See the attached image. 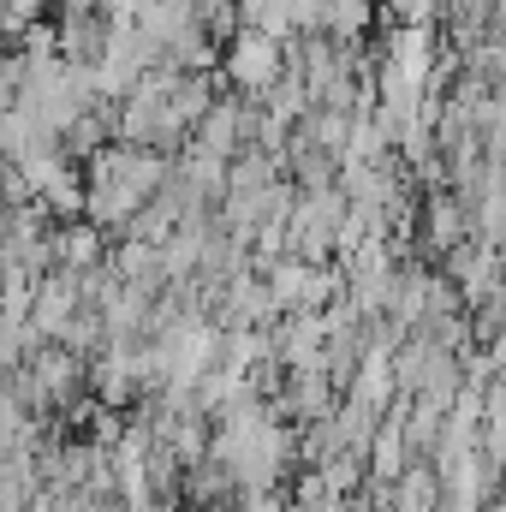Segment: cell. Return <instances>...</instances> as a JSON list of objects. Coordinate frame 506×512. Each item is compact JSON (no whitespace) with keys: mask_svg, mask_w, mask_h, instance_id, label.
<instances>
[{"mask_svg":"<svg viewBox=\"0 0 506 512\" xmlns=\"http://www.w3.org/2000/svg\"><path fill=\"white\" fill-rule=\"evenodd\" d=\"M280 72H286V48H280L268 30L239 24V30L227 36V66H221V78H227L239 96H262Z\"/></svg>","mask_w":506,"mask_h":512,"instance_id":"cell-1","label":"cell"},{"mask_svg":"<svg viewBox=\"0 0 506 512\" xmlns=\"http://www.w3.org/2000/svg\"><path fill=\"white\" fill-rule=\"evenodd\" d=\"M334 399H340V387L328 382L316 364H310V370H286L280 387L268 393L274 417H286V423H316V417H328V411H334Z\"/></svg>","mask_w":506,"mask_h":512,"instance_id":"cell-2","label":"cell"},{"mask_svg":"<svg viewBox=\"0 0 506 512\" xmlns=\"http://www.w3.org/2000/svg\"><path fill=\"white\" fill-rule=\"evenodd\" d=\"M102 48H108V18L102 12H60V24H54V54L66 60V66H96L102 60Z\"/></svg>","mask_w":506,"mask_h":512,"instance_id":"cell-3","label":"cell"},{"mask_svg":"<svg viewBox=\"0 0 506 512\" xmlns=\"http://www.w3.org/2000/svg\"><path fill=\"white\" fill-rule=\"evenodd\" d=\"M370 18H376V0H316V30L340 42H364Z\"/></svg>","mask_w":506,"mask_h":512,"instance_id":"cell-4","label":"cell"},{"mask_svg":"<svg viewBox=\"0 0 506 512\" xmlns=\"http://www.w3.org/2000/svg\"><path fill=\"white\" fill-rule=\"evenodd\" d=\"M274 179H280V155H274V149L245 143V149L227 155V191H262V185H274Z\"/></svg>","mask_w":506,"mask_h":512,"instance_id":"cell-5","label":"cell"},{"mask_svg":"<svg viewBox=\"0 0 506 512\" xmlns=\"http://www.w3.org/2000/svg\"><path fill=\"white\" fill-rule=\"evenodd\" d=\"M36 197H42V209H48V221H54V227H60V221H78V215H84V173L66 161V167H60Z\"/></svg>","mask_w":506,"mask_h":512,"instance_id":"cell-6","label":"cell"},{"mask_svg":"<svg viewBox=\"0 0 506 512\" xmlns=\"http://www.w3.org/2000/svg\"><path fill=\"white\" fill-rule=\"evenodd\" d=\"M310 471H316V477H322L334 495H352V489L364 483V453H352V447H334V453H328L322 465H310Z\"/></svg>","mask_w":506,"mask_h":512,"instance_id":"cell-7","label":"cell"},{"mask_svg":"<svg viewBox=\"0 0 506 512\" xmlns=\"http://www.w3.org/2000/svg\"><path fill=\"white\" fill-rule=\"evenodd\" d=\"M227 507L233 512H286V489H239Z\"/></svg>","mask_w":506,"mask_h":512,"instance_id":"cell-8","label":"cell"},{"mask_svg":"<svg viewBox=\"0 0 506 512\" xmlns=\"http://www.w3.org/2000/svg\"><path fill=\"white\" fill-rule=\"evenodd\" d=\"M387 12H393V24H435L441 0H387Z\"/></svg>","mask_w":506,"mask_h":512,"instance_id":"cell-9","label":"cell"},{"mask_svg":"<svg viewBox=\"0 0 506 512\" xmlns=\"http://www.w3.org/2000/svg\"><path fill=\"white\" fill-rule=\"evenodd\" d=\"M203 512H233V507H203Z\"/></svg>","mask_w":506,"mask_h":512,"instance_id":"cell-10","label":"cell"}]
</instances>
